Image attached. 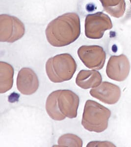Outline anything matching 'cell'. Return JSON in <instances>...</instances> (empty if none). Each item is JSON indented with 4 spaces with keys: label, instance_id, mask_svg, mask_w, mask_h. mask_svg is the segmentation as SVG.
<instances>
[{
    "label": "cell",
    "instance_id": "cell-14",
    "mask_svg": "<svg viewBox=\"0 0 131 147\" xmlns=\"http://www.w3.org/2000/svg\"><path fill=\"white\" fill-rule=\"evenodd\" d=\"M58 146L59 147H82V141L79 136L68 134L61 136L58 139Z\"/></svg>",
    "mask_w": 131,
    "mask_h": 147
},
{
    "label": "cell",
    "instance_id": "cell-3",
    "mask_svg": "<svg viewBox=\"0 0 131 147\" xmlns=\"http://www.w3.org/2000/svg\"><path fill=\"white\" fill-rule=\"evenodd\" d=\"M77 67L75 60L70 54H60L47 60L46 72L51 82L61 83L72 78Z\"/></svg>",
    "mask_w": 131,
    "mask_h": 147
},
{
    "label": "cell",
    "instance_id": "cell-10",
    "mask_svg": "<svg viewBox=\"0 0 131 147\" xmlns=\"http://www.w3.org/2000/svg\"><path fill=\"white\" fill-rule=\"evenodd\" d=\"M17 88L25 95L34 93L39 87V80L35 72L29 68H23L17 75Z\"/></svg>",
    "mask_w": 131,
    "mask_h": 147
},
{
    "label": "cell",
    "instance_id": "cell-15",
    "mask_svg": "<svg viewBox=\"0 0 131 147\" xmlns=\"http://www.w3.org/2000/svg\"><path fill=\"white\" fill-rule=\"evenodd\" d=\"M100 146H114L113 144L109 142H90L87 144V147H100Z\"/></svg>",
    "mask_w": 131,
    "mask_h": 147
},
{
    "label": "cell",
    "instance_id": "cell-4",
    "mask_svg": "<svg viewBox=\"0 0 131 147\" xmlns=\"http://www.w3.org/2000/svg\"><path fill=\"white\" fill-rule=\"evenodd\" d=\"M111 111L101 104L88 100L84 105L82 125L91 132H102L108 128Z\"/></svg>",
    "mask_w": 131,
    "mask_h": 147
},
{
    "label": "cell",
    "instance_id": "cell-5",
    "mask_svg": "<svg viewBox=\"0 0 131 147\" xmlns=\"http://www.w3.org/2000/svg\"><path fill=\"white\" fill-rule=\"evenodd\" d=\"M25 34V27L20 20L12 16H0V41L13 43L21 38Z\"/></svg>",
    "mask_w": 131,
    "mask_h": 147
},
{
    "label": "cell",
    "instance_id": "cell-6",
    "mask_svg": "<svg viewBox=\"0 0 131 147\" xmlns=\"http://www.w3.org/2000/svg\"><path fill=\"white\" fill-rule=\"evenodd\" d=\"M113 28V24L108 15L99 12L87 15L85 20V34L88 38H102L106 30Z\"/></svg>",
    "mask_w": 131,
    "mask_h": 147
},
{
    "label": "cell",
    "instance_id": "cell-8",
    "mask_svg": "<svg viewBox=\"0 0 131 147\" xmlns=\"http://www.w3.org/2000/svg\"><path fill=\"white\" fill-rule=\"evenodd\" d=\"M130 70L129 60L126 55H113L108 61L106 73L109 79L123 82L127 78Z\"/></svg>",
    "mask_w": 131,
    "mask_h": 147
},
{
    "label": "cell",
    "instance_id": "cell-11",
    "mask_svg": "<svg viewBox=\"0 0 131 147\" xmlns=\"http://www.w3.org/2000/svg\"><path fill=\"white\" fill-rule=\"evenodd\" d=\"M102 80V78L98 71L82 70L77 76L76 83L82 88L87 89L97 87L101 84Z\"/></svg>",
    "mask_w": 131,
    "mask_h": 147
},
{
    "label": "cell",
    "instance_id": "cell-13",
    "mask_svg": "<svg viewBox=\"0 0 131 147\" xmlns=\"http://www.w3.org/2000/svg\"><path fill=\"white\" fill-rule=\"evenodd\" d=\"M105 11L116 18L122 17L126 10L125 0H100Z\"/></svg>",
    "mask_w": 131,
    "mask_h": 147
},
{
    "label": "cell",
    "instance_id": "cell-9",
    "mask_svg": "<svg viewBox=\"0 0 131 147\" xmlns=\"http://www.w3.org/2000/svg\"><path fill=\"white\" fill-rule=\"evenodd\" d=\"M89 93L91 96L108 105L116 104L121 96L120 87L107 82H104L97 87L91 89Z\"/></svg>",
    "mask_w": 131,
    "mask_h": 147
},
{
    "label": "cell",
    "instance_id": "cell-7",
    "mask_svg": "<svg viewBox=\"0 0 131 147\" xmlns=\"http://www.w3.org/2000/svg\"><path fill=\"white\" fill-rule=\"evenodd\" d=\"M78 55L82 63L88 68L99 70L104 66L106 53L99 46H82L78 49Z\"/></svg>",
    "mask_w": 131,
    "mask_h": 147
},
{
    "label": "cell",
    "instance_id": "cell-1",
    "mask_svg": "<svg viewBox=\"0 0 131 147\" xmlns=\"http://www.w3.org/2000/svg\"><path fill=\"white\" fill-rule=\"evenodd\" d=\"M45 34L48 41L53 46L69 45L75 42L81 34L79 15L67 13L57 17L47 26Z\"/></svg>",
    "mask_w": 131,
    "mask_h": 147
},
{
    "label": "cell",
    "instance_id": "cell-12",
    "mask_svg": "<svg viewBox=\"0 0 131 147\" xmlns=\"http://www.w3.org/2000/svg\"><path fill=\"white\" fill-rule=\"evenodd\" d=\"M14 69L7 62H0V93L10 90L14 84Z\"/></svg>",
    "mask_w": 131,
    "mask_h": 147
},
{
    "label": "cell",
    "instance_id": "cell-16",
    "mask_svg": "<svg viewBox=\"0 0 131 147\" xmlns=\"http://www.w3.org/2000/svg\"><path fill=\"white\" fill-rule=\"evenodd\" d=\"M130 2H131V0H130Z\"/></svg>",
    "mask_w": 131,
    "mask_h": 147
},
{
    "label": "cell",
    "instance_id": "cell-2",
    "mask_svg": "<svg viewBox=\"0 0 131 147\" xmlns=\"http://www.w3.org/2000/svg\"><path fill=\"white\" fill-rule=\"evenodd\" d=\"M79 101V96L72 91H55L47 98L46 110L54 120L62 121L66 117L75 118L77 116Z\"/></svg>",
    "mask_w": 131,
    "mask_h": 147
}]
</instances>
